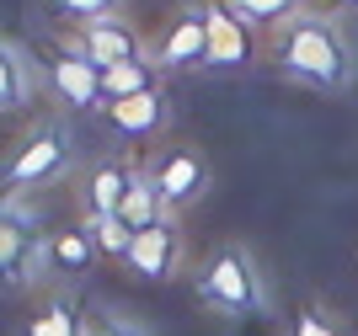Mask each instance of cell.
Segmentation results:
<instances>
[{"label": "cell", "instance_id": "cell-14", "mask_svg": "<svg viewBox=\"0 0 358 336\" xmlns=\"http://www.w3.org/2000/svg\"><path fill=\"white\" fill-rule=\"evenodd\" d=\"M32 96V59L11 38H0V112H11Z\"/></svg>", "mask_w": 358, "mask_h": 336}, {"label": "cell", "instance_id": "cell-9", "mask_svg": "<svg viewBox=\"0 0 358 336\" xmlns=\"http://www.w3.org/2000/svg\"><path fill=\"white\" fill-rule=\"evenodd\" d=\"M203 16H209V70H246L257 59L252 27H246L224 0H209Z\"/></svg>", "mask_w": 358, "mask_h": 336}, {"label": "cell", "instance_id": "cell-19", "mask_svg": "<svg viewBox=\"0 0 358 336\" xmlns=\"http://www.w3.org/2000/svg\"><path fill=\"white\" fill-rule=\"evenodd\" d=\"M224 6H230L252 32H262V27L278 32V27H289V22L305 11V0H224Z\"/></svg>", "mask_w": 358, "mask_h": 336}, {"label": "cell", "instance_id": "cell-1", "mask_svg": "<svg viewBox=\"0 0 358 336\" xmlns=\"http://www.w3.org/2000/svg\"><path fill=\"white\" fill-rule=\"evenodd\" d=\"M273 64H278V75L289 86H305L315 96H343L358 80V54H353L348 27L327 11H310V6L289 27H278Z\"/></svg>", "mask_w": 358, "mask_h": 336}, {"label": "cell", "instance_id": "cell-15", "mask_svg": "<svg viewBox=\"0 0 358 336\" xmlns=\"http://www.w3.org/2000/svg\"><path fill=\"white\" fill-rule=\"evenodd\" d=\"M155 86H161V64H155V59L113 64V70H102V107L123 102V96H139V91H155Z\"/></svg>", "mask_w": 358, "mask_h": 336}, {"label": "cell", "instance_id": "cell-12", "mask_svg": "<svg viewBox=\"0 0 358 336\" xmlns=\"http://www.w3.org/2000/svg\"><path fill=\"white\" fill-rule=\"evenodd\" d=\"M134 176H139V166H129V161L91 166V176H86V219H118V208H123V198H129V187H134Z\"/></svg>", "mask_w": 358, "mask_h": 336}, {"label": "cell", "instance_id": "cell-4", "mask_svg": "<svg viewBox=\"0 0 358 336\" xmlns=\"http://www.w3.org/2000/svg\"><path fill=\"white\" fill-rule=\"evenodd\" d=\"M48 272V240L27 203H0V283H38Z\"/></svg>", "mask_w": 358, "mask_h": 336}, {"label": "cell", "instance_id": "cell-17", "mask_svg": "<svg viewBox=\"0 0 358 336\" xmlns=\"http://www.w3.org/2000/svg\"><path fill=\"white\" fill-rule=\"evenodd\" d=\"M289 336H358V331H353V321H348L337 305L305 299V305L294 309V321H289Z\"/></svg>", "mask_w": 358, "mask_h": 336}, {"label": "cell", "instance_id": "cell-7", "mask_svg": "<svg viewBox=\"0 0 358 336\" xmlns=\"http://www.w3.org/2000/svg\"><path fill=\"white\" fill-rule=\"evenodd\" d=\"M182 262H187V240H182V224H177V214H171V219H161V224H150V230L134 235L123 267L145 283H171L182 272Z\"/></svg>", "mask_w": 358, "mask_h": 336}, {"label": "cell", "instance_id": "cell-22", "mask_svg": "<svg viewBox=\"0 0 358 336\" xmlns=\"http://www.w3.org/2000/svg\"><path fill=\"white\" fill-rule=\"evenodd\" d=\"M86 336H150V326H139L134 315H123V309H102V315H91Z\"/></svg>", "mask_w": 358, "mask_h": 336}, {"label": "cell", "instance_id": "cell-20", "mask_svg": "<svg viewBox=\"0 0 358 336\" xmlns=\"http://www.w3.org/2000/svg\"><path fill=\"white\" fill-rule=\"evenodd\" d=\"M91 240H96V251L102 256H113V262H129V246H134V230L123 219H86Z\"/></svg>", "mask_w": 358, "mask_h": 336}, {"label": "cell", "instance_id": "cell-11", "mask_svg": "<svg viewBox=\"0 0 358 336\" xmlns=\"http://www.w3.org/2000/svg\"><path fill=\"white\" fill-rule=\"evenodd\" d=\"M48 86L75 112H102V70L86 54H59L48 64Z\"/></svg>", "mask_w": 358, "mask_h": 336}, {"label": "cell", "instance_id": "cell-18", "mask_svg": "<svg viewBox=\"0 0 358 336\" xmlns=\"http://www.w3.org/2000/svg\"><path fill=\"white\" fill-rule=\"evenodd\" d=\"M86 326H91V315H80L75 299L54 293V299L27 321V336H86Z\"/></svg>", "mask_w": 358, "mask_h": 336}, {"label": "cell", "instance_id": "cell-13", "mask_svg": "<svg viewBox=\"0 0 358 336\" xmlns=\"http://www.w3.org/2000/svg\"><path fill=\"white\" fill-rule=\"evenodd\" d=\"M96 240H91V230L80 224V230H59L48 235V272H64V278H86L91 267H96Z\"/></svg>", "mask_w": 358, "mask_h": 336}, {"label": "cell", "instance_id": "cell-16", "mask_svg": "<svg viewBox=\"0 0 358 336\" xmlns=\"http://www.w3.org/2000/svg\"><path fill=\"white\" fill-rule=\"evenodd\" d=\"M118 219L129 224V230H150V224H161V219H171V208L161 203V192H155V182L145 176V166H139V176H134V187H129V198H123V208H118Z\"/></svg>", "mask_w": 358, "mask_h": 336}, {"label": "cell", "instance_id": "cell-5", "mask_svg": "<svg viewBox=\"0 0 358 336\" xmlns=\"http://www.w3.org/2000/svg\"><path fill=\"white\" fill-rule=\"evenodd\" d=\"M64 166H70V133H64L59 123H43V129H32L27 139L16 145V155L6 161V182H11L16 192H27V187L54 182Z\"/></svg>", "mask_w": 358, "mask_h": 336}, {"label": "cell", "instance_id": "cell-2", "mask_svg": "<svg viewBox=\"0 0 358 336\" xmlns=\"http://www.w3.org/2000/svg\"><path fill=\"white\" fill-rule=\"evenodd\" d=\"M193 299L220 321H252V315H268L273 293H268V272L257 262L252 246L241 240H220V246L198 262L193 272Z\"/></svg>", "mask_w": 358, "mask_h": 336}, {"label": "cell", "instance_id": "cell-10", "mask_svg": "<svg viewBox=\"0 0 358 336\" xmlns=\"http://www.w3.org/2000/svg\"><path fill=\"white\" fill-rule=\"evenodd\" d=\"M102 117H107V129L123 133V139H155L171 123V102L155 86V91H139V96H123V102H107Z\"/></svg>", "mask_w": 358, "mask_h": 336}, {"label": "cell", "instance_id": "cell-3", "mask_svg": "<svg viewBox=\"0 0 358 336\" xmlns=\"http://www.w3.org/2000/svg\"><path fill=\"white\" fill-rule=\"evenodd\" d=\"M145 176L155 182V192H161V203L177 214V208H193L203 203L214 192V166L209 155L198 145H177V149H161L155 161L145 166Z\"/></svg>", "mask_w": 358, "mask_h": 336}, {"label": "cell", "instance_id": "cell-8", "mask_svg": "<svg viewBox=\"0 0 358 336\" xmlns=\"http://www.w3.org/2000/svg\"><path fill=\"white\" fill-rule=\"evenodd\" d=\"M155 64L161 70H209V16L203 6H187L166 22L155 38Z\"/></svg>", "mask_w": 358, "mask_h": 336}, {"label": "cell", "instance_id": "cell-21", "mask_svg": "<svg viewBox=\"0 0 358 336\" xmlns=\"http://www.w3.org/2000/svg\"><path fill=\"white\" fill-rule=\"evenodd\" d=\"M59 16H70V22H102V16H118L123 11V0H48Z\"/></svg>", "mask_w": 358, "mask_h": 336}, {"label": "cell", "instance_id": "cell-6", "mask_svg": "<svg viewBox=\"0 0 358 336\" xmlns=\"http://www.w3.org/2000/svg\"><path fill=\"white\" fill-rule=\"evenodd\" d=\"M75 54H86L96 70H113V64H134V59H155V43L129 22V16H102V22H86L80 38H75Z\"/></svg>", "mask_w": 358, "mask_h": 336}, {"label": "cell", "instance_id": "cell-23", "mask_svg": "<svg viewBox=\"0 0 358 336\" xmlns=\"http://www.w3.org/2000/svg\"><path fill=\"white\" fill-rule=\"evenodd\" d=\"M337 6H343V11H358V0H337Z\"/></svg>", "mask_w": 358, "mask_h": 336}]
</instances>
